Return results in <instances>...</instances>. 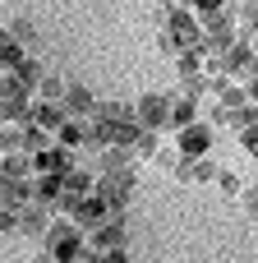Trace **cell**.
Returning <instances> with one entry per match:
<instances>
[{
  "label": "cell",
  "mask_w": 258,
  "mask_h": 263,
  "mask_svg": "<svg viewBox=\"0 0 258 263\" xmlns=\"http://www.w3.org/2000/svg\"><path fill=\"white\" fill-rule=\"evenodd\" d=\"M97 194L115 208V217H125V208H129V199H134V166L102 171V176H97Z\"/></svg>",
  "instance_id": "obj_1"
},
{
  "label": "cell",
  "mask_w": 258,
  "mask_h": 263,
  "mask_svg": "<svg viewBox=\"0 0 258 263\" xmlns=\"http://www.w3.org/2000/svg\"><path fill=\"white\" fill-rule=\"evenodd\" d=\"M134 111H138V125L143 129H166L171 125V97L166 92H143L134 102Z\"/></svg>",
  "instance_id": "obj_2"
},
{
  "label": "cell",
  "mask_w": 258,
  "mask_h": 263,
  "mask_svg": "<svg viewBox=\"0 0 258 263\" xmlns=\"http://www.w3.org/2000/svg\"><path fill=\"white\" fill-rule=\"evenodd\" d=\"M83 245H88V250H102V254H111V250H125V217H111V222H102L97 231H88V236H83Z\"/></svg>",
  "instance_id": "obj_3"
},
{
  "label": "cell",
  "mask_w": 258,
  "mask_h": 263,
  "mask_svg": "<svg viewBox=\"0 0 258 263\" xmlns=\"http://www.w3.org/2000/svg\"><path fill=\"white\" fill-rule=\"evenodd\" d=\"M175 143H180V153H185V157H203V153H208V143H212V125H203V120L185 125V129L175 134Z\"/></svg>",
  "instance_id": "obj_4"
},
{
  "label": "cell",
  "mask_w": 258,
  "mask_h": 263,
  "mask_svg": "<svg viewBox=\"0 0 258 263\" xmlns=\"http://www.w3.org/2000/svg\"><path fill=\"white\" fill-rule=\"evenodd\" d=\"M60 194H65V176L37 171V180H32V199H37V203H46V208H55V203H60Z\"/></svg>",
  "instance_id": "obj_5"
},
{
  "label": "cell",
  "mask_w": 258,
  "mask_h": 263,
  "mask_svg": "<svg viewBox=\"0 0 258 263\" xmlns=\"http://www.w3.org/2000/svg\"><path fill=\"white\" fill-rule=\"evenodd\" d=\"M74 166V157H69V148L65 143H51L46 153H37V171H51V176H65Z\"/></svg>",
  "instance_id": "obj_6"
},
{
  "label": "cell",
  "mask_w": 258,
  "mask_h": 263,
  "mask_svg": "<svg viewBox=\"0 0 258 263\" xmlns=\"http://www.w3.org/2000/svg\"><path fill=\"white\" fill-rule=\"evenodd\" d=\"M65 106H69V116L78 120V116H97V97L83 88V83H69V92H65Z\"/></svg>",
  "instance_id": "obj_7"
},
{
  "label": "cell",
  "mask_w": 258,
  "mask_h": 263,
  "mask_svg": "<svg viewBox=\"0 0 258 263\" xmlns=\"http://www.w3.org/2000/svg\"><path fill=\"white\" fill-rule=\"evenodd\" d=\"M23 203H32V180H5L0 208H23Z\"/></svg>",
  "instance_id": "obj_8"
},
{
  "label": "cell",
  "mask_w": 258,
  "mask_h": 263,
  "mask_svg": "<svg viewBox=\"0 0 258 263\" xmlns=\"http://www.w3.org/2000/svg\"><path fill=\"white\" fill-rule=\"evenodd\" d=\"M194 116H199L194 97H180V92H171V125H175V129H185V125H194Z\"/></svg>",
  "instance_id": "obj_9"
},
{
  "label": "cell",
  "mask_w": 258,
  "mask_h": 263,
  "mask_svg": "<svg viewBox=\"0 0 258 263\" xmlns=\"http://www.w3.org/2000/svg\"><path fill=\"white\" fill-rule=\"evenodd\" d=\"M65 190L83 199V194H92V190H97V176H92V171H83V166H69V171H65Z\"/></svg>",
  "instance_id": "obj_10"
},
{
  "label": "cell",
  "mask_w": 258,
  "mask_h": 263,
  "mask_svg": "<svg viewBox=\"0 0 258 263\" xmlns=\"http://www.w3.org/2000/svg\"><path fill=\"white\" fill-rule=\"evenodd\" d=\"M97 120L125 125V120H138V111H134V106H125V102H97Z\"/></svg>",
  "instance_id": "obj_11"
},
{
  "label": "cell",
  "mask_w": 258,
  "mask_h": 263,
  "mask_svg": "<svg viewBox=\"0 0 258 263\" xmlns=\"http://www.w3.org/2000/svg\"><path fill=\"white\" fill-rule=\"evenodd\" d=\"M46 148H51V134H46L42 125H32V120H28V125H23V153H32V157H37V153H46Z\"/></svg>",
  "instance_id": "obj_12"
},
{
  "label": "cell",
  "mask_w": 258,
  "mask_h": 263,
  "mask_svg": "<svg viewBox=\"0 0 258 263\" xmlns=\"http://www.w3.org/2000/svg\"><path fill=\"white\" fill-rule=\"evenodd\" d=\"M55 139H60V143H65V148H83V143H88V125H83V120H74V116H69V120H65V129H60V134H55Z\"/></svg>",
  "instance_id": "obj_13"
},
{
  "label": "cell",
  "mask_w": 258,
  "mask_h": 263,
  "mask_svg": "<svg viewBox=\"0 0 258 263\" xmlns=\"http://www.w3.org/2000/svg\"><path fill=\"white\" fill-rule=\"evenodd\" d=\"M65 92H69V83H60V74H46L37 88V102H65Z\"/></svg>",
  "instance_id": "obj_14"
},
{
  "label": "cell",
  "mask_w": 258,
  "mask_h": 263,
  "mask_svg": "<svg viewBox=\"0 0 258 263\" xmlns=\"http://www.w3.org/2000/svg\"><path fill=\"white\" fill-rule=\"evenodd\" d=\"M23 60H28V55H23V46H18L14 37H5V46H0V65H5V74H9V69H18Z\"/></svg>",
  "instance_id": "obj_15"
},
{
  "label": "cell",
  "mask_w": 258,
  "mask_h": 263,
  "mask_svg": "<svg viewBox=\"0 0 258 263\" xmlns=\"http://www.w3.org/2000/svg\"><path fill=\"white\" fill-rule=\"evenodd\" d=\"M175 69H180L185 79H189V74H199V69H203V55H199V46H185V51L175 55Z\"/></svg>",
  "instance_id": "obj_16"
},
{
  "label": "cell",
  "mask_w": 258,
  "mask_h": 263,
  "mask_svg": "<svg viewBox=\"0 0 258 263\" xmlns=\"http://www.w3.org/2000/svg\"><path fill=\"white\" fill-rule=\"evenodd\" d=\"M235 23H245L240 37H254V28H258V5H254V0H245V5L235 9Z\"/></svg>",
  "instance_id": "obj_17"
},
{
  "label": "cell",
  "mask_w": 258,
  "mask_h": 263,
  "mask_svg": "<svg viewBox=\"0 0 258 263\" xmlns=\"http://www.w3.org/2000/svg\"><path fill=\"white\" fill-rule=\"evenodd\" d=\"M208 88H212V74H189L185 88H180V97H203Z\"/></svg>",
  "instance_id": "obj_18"
},
{
  "label": "cell",
  "mask_w": 258,
  "mask_h": 263,
  "mask_svg": "<svg viewBox=\"0 0 258 263\" xmlns=\"http://www.w3.org/2000/svg\"><path fill=\"white\" fill-rule=\"evenodd\" d=\"M162 148H157V129H143L138 139H134V157H157Z\"/></svg>",
  "instance_id": "obj_19"
},
{
  "label": "cell",
  "mask_w": 258,
  "mask_h": 263,
  "mask_svg": "<svg viewBox=\"0 0 258 263\" xmlns=\"http://www.w3.org/2000/svg\"><path fill=\"white\" fill-rule=\"evenodd\" d=\"M5 37H14V42H18V46H32V42H37V32H32V23H23V18H14V23H9V32H5Z\"/></svg>",
  "instance_id": "obj_20"
},
{
  "label": "cell",
  "mask_w": 258,
  "mask_h": 263,
  "mask_svg": "<svg viewBox=\"0 0 258 263\" xmlns=\"http://www.w3.org/2000/svg\"><path fill=\"white\" fill-rule=\"evenodd\" d=\"M157 46H162L166 55H180V51H185V42H180V37H175L166 23H162V32H157Z\"/></svg>",
  "instance_id": "obj_21"
},
{
  "label": "cell",
  "mask_w": 258,
  "mask_h": 263,
  "mask_svg": "<svg viewBox=\"0 0 258 263\" xmlns=\"http://www.w3.org/2000/svg\"><path fill=\"white\" fill-rule=\"evenodd\" d=\"M217 102H222V106H231V111H235V106H245V102H249V92H245V88H226V92H222V97H217Z\"/></svg>",
  "instance_id": "obj_22"
},
{
  "label": "cell",
  "mask_w": 258,
  "mask_h": 263,
  "mask_svg": "<svg viewBox=\"0 0 258 263\" xmlns=\"http://www.w3.org/2000/svg\"><path fill=\"white\" fill-rule=\"evenodd\" d=\"M240 148H245L249 157H258V125H249V129H240Z\"/></svg>",
  "instance_id": "obj_23"
},
{
  "label": "cell",
  "mask_w": 258,
  "mask_h": 263,
  "mask_svg": "<svg viewBox=\"0 0 258 263\" xmlns=\"http://www.w3.org/2000/svg\"><path fill=\"white\" fill-rule=\"evenodd\" d=\"M217 185H222V194H240V176H235V171H222Z\"/></svg>",
  "instance_id": "obj_24"
},
{
  "label": "cell",
  "mask_w": 258,
  "mask_h": 263,
  "mask_svg": "<svg viewBox=\"0 0 258 263\" xmlns=\"http://www.w3.org/2000/svg\"><path fill=\"white\" fill-rule=\"evenodd\" d=\"M245 213L258 217V185H254V190H245Z\"/></svg>",
  "instance_id": "obj_25"
},
{
  "label": "cell",
  "mask_w": 258,
  "mask_h": 263,
  "mask_svg": "<svg viewBox=\"0 0 258 263\" xmlns=\"http://www.w3.org/2000/svg\"><path fill=\"white\" fill-rule=\"evenodd\" d=\"M152 162H157V166H166V171H175V166H180V157H175V153H157Z\"/></svg>",
  "instance_id": "obj_26"
},
{
  "label": "cell",
  "mask_w": 258,
  "mask_h": 263,
  "mask_svg": "<svg viewBox=\"0 0 258 263\" xmlns=\"http://www.w3.org/2000/svg\"><path fill=\"white\" fill-rule=\"evenodd\" d=\"M245 92H249V102H258V79H249V83H245Z\"/></svg>",
  "instance_id": "obj_27"
},
{
  "label": "cell",
  "mask_w": 258,
  "mask_h": 263,
  "mask_svg": "<svg viewBox=\"0 0 258 263\" xmlns=\"http://www.w3.org/2000/svg\"><path fill=\"white\" fill-rule=\"evenodd\" d=\"M32 263H55V259H51V254H37V259H32Z\"/></svg>",
  "instance_id": "obj_28"
},
{
  "label": "cell",
  "mask_w": 258,
  "mask_h": 263,
  "mask_svg": "<svg viewBox=\"0 0 258 263\" xmlns=\"http://www.w3.org/2000/svg\"><path fill=\"white\" fill-rule=\"evenodd\" d=\"M254 231H258V217H254Z\"/></svg>",
  "instance_id": "obj_29"
},
{
  "label": "cell",
  "mask_w": 258,
  "mask_h": 263,
  "mask_svg": "<svg viewBox=\"0 0 258 263\" xmlns=\"http://www.w3.org/2000/svg\"><path fill=\"white\" fill-rule=\"evenodd\" d=\"M254 42H258V28H254Z\"/></svg>",
  "instance_id": "obj_30"
}]
</instances>
